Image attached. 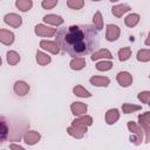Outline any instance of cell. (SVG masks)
<instances>
[{
	"label": "cell",
	"mask_w": 150,
	"mask_h": 150,
	"mask_svg": "<svg viewBox=\"0 0 150 150\" xmlns=\"http://www.w3.org/2000/svg\"><path fill=\"white\" fill-rule=\"evenodd\" d=\"M57 46L74 57H82L98 46V36L91 25H73L62 27L55 36Z\"/></svg>",
	"instance_id": "6da1fadb"
},
{
	"label": "cell",
	"mask_w": 150,
	"mask_h": 150,
	"mask_svg": "<svg viewBox=\"0 0 150 150\" xmlns=\"http://www.w3.org/2000/svg\"><path fill=\"white\" fill-rule=\"evenodd\" d=\"M8 134H9V128H8L7 121L0 116V144H2L7 139Z\"/></svg>",
	"instance_id": "7a4b0ae2"
},
{
	"label": "cell",
	"mask_w": 150,
	"mask_h": 150,
	"mask_svg": "<svg viewBox=\"0 0 150 150\" xmlns=\"http://www.w3.org/2000/svg\"><path fill=\"white\" fill-rule=\"evenodd\" d=\"M14 90H15V93L18 95L25 96L29 90V86L23 81H16L15 84H14Z\"/></svg>",
	"instance_id": "3957f363"
},
{
	"label": "cell",
	"mask_w": 150,
	"mask_h": 150,
	"mask_svg": "<svg viewBox=\"0 0 150 150\" xmlns=\"http://www.w3.org/2000/svg\"><path fill=\"white\" fill-rule=\"evenodd\" d=\"M118 34H120V29L117 26L115 25H108L107 27V39L109 41H114L118 38Z\"/></svg>",
	"instance_id": "277c9868"
},
{
	"label": "cell",
	"mask_w": 150,
	"mask_h": 150,
	"mask_svg": "<svg viewBox=\"0 0 150 150\" xmlns=\"http://www.w3.org/2000/svg\"><path fill=\"white\" fill-rule=\"evenodd\" d=\"M117 81H118V83H120L121 86H123V87H128V86L131 83L132 77H131V75H130L129 73H127V71H122V73H120V74L117 75Z\"/></svg>",
	"instance_id": "5b68a950"
},
{
	"label": "cell",
	"mask_w": 150,
	"mask_h": 150,
	"mask_svg": "<svg viewBox=\"0 0 150 150\" xmlns=\"http://www.w3.org/2000/svg\"><path fill=\"white\" fill-rule=\"evenodd\" d=\"M0 41L5 45H11L14 41V35L9 30L0 29Z\"/></svg>",
	"instance_id": "8992f818"
},
{
	"label": "cell",
	"mask_w": 150,
	"mask_h": 150,
	"mask_svg": "<svg viewBox=\"0 0 150 150\" xmlns=\"http://www.w3.org/2000/svg\"><path fill=\"white\" fill-rule=\"evenodd\" d=\"M5 22L13 27H19L21 25V18L16 14H7L5 16Z\"/></svg>",
	"instance_id": "52a82bcc"
},
{
	"label": "cell",
	"mask_w": 150,
	"mask_h": 150,
	"mask_svg": "<svg viewBox=\"0 0 150 150\" xmlns=\"http://www.w3.org/2000/svg\"><path fill=\"white\" fill-rule=\"evenodd\" d=\"M35 33L38 35H42V36H52L54 33H55V29L54 28H49V27H45L42 25H38L35 27Z\"/></svg>",
	"instance_id": "ba28073f"
},
{
	"label": "cell",
	"mask_w": 150,
	"mask_h": 150,
	"mask_svg": "<svg viewBox=\"0 0 150 150\" xmlns=\"http://www.w3.org/2000/svg\"><path fill=\"white\" fill-rule=\"evenodd\" d=\"M40 139V135L36 131H27L25 134V142L27 144H35Z\"/></svg>",
	"instance_id": "9c48e42d"
},
{
	"label": "cell",
	"mask_w": 150,
	"mask_h": 150,
	"mask_svg": "<svg viewBox=\"0 0 150 150\" xmlns=\"http://www.w3.org/2000/svg\"><path fill=\"white\" fill-rule=\"evenodd\" d=\"M90 82L94 84V86H97V87H107L109 84V79L108 77H103V76H94L90 79Z\"/></svg>",
	"instance_id": "30bf717a"
},
{
	"label": "cell",
	"mask_w": 150,
	"mask_h": 150,
	"mask_svg": "<svg viewBox=\"0 0 150 150\" xmlns=\"http://www.w3.org/2000/svg\"><path fill=\"white\" fill-rule=\"evenodd\" d=\"M70 109H71V111H73L74 115H81V114L86 112L87 105L84 103H81V102H75V103L71 104Z\"/></svg>",
	"instance_id": "8fae6325"
},
{
	"label": "cell",
	"mask_w": 150,
	"mask_h": 150,
	"mask_svg": "<svg viewBox=\"0 0 150 150\" xmlns=\"http://www.w3.org/2000/svg\"><path fill=\"white\" fill-rule=\"evenodd\" d=\"M40 46L43 48V49H47V50H50L52 53L56 54L59 53V48L56 46V42H50V41H41L40 42Z\"/></svg>",
	"instance_id": "7c38bea8"
},
{
	"label": "cell",
	"mask_w": 150,
	"mask_h": 150,
	"mask_svg": "<svg viewBox=\"0 0 150 150\" xmlns=\"http://www.w3.org/2000/svg\"><path fill=\"white\" fill-rule=\"evenodd\" d=\"M45 22H48V23H52V25H61L63 22V19L61 16H57V15H54V14H49V15H46L43 18Z\"/></svg>",
	"instance_id": "4fadbf2b"
},
{
	"label": "cell",
	"mask_w": 150,
	"mask_h": 150,
	"mask_svg": "<svg viewBox=\"0 0 150 150\" xmlns=\"http://www.w3.org/2000/svg\"><path fill=\"white\" fill-rule=\"evenodd\" d=\"M117 118H118V111L116 109H110L105 115V121L108 124L115 123L117 121Z\"/></svg>",
	"instance_id": "5bb4252c"
},
{
	"label": "cell",
	"mask_w": 150,
	"mask_h": 150,
	"mask_svg": "<svg viewBox=\"0 0 150 150\" xmlns=\"http://www.w3.org/2000/svg\"><path fill=\"white\" fill-rule=\"evenodd\" d=\"M32 6H33L32 0H16V7L22 12L30 9Z\"/></svg>",
	"instance_id": "9a60e30c"
},
{
	"label": "cell",
	"mask_w": 150,
	"mask_h": 150,
	"mask_svg": "<svg viewBox=\"0 0 150 150\" xmlns=\"http://www.w3.org/2000/svg\"><path fill=\"white\" fill-rule=\"evenodd\" d=\"M86 131H87L86 128H84V127H80V125H75V128H68V132H69L70 135H74V136L77 137V138L82 137V135H83Z\"/></svg>",
	"instance_id": "2e32d148"
},
{
	"label": "cell",
	"mask_w": 150,
	"mask_h": 150,
	"mask_svg": "<svg viewBox=\"0 0 150 150\" xmlns=\"http://www.w3.org/2000/svg\"><path fill=\"white\" fill-rule=\"evenodd\" d=\"M86 66V60L83 57H75L71 62H70V67L75 70H79V69H82L83 67Z\"/></svg>",
	"instance_id": "e0dca14e"
},
{
	"label": "cell",
	"mask_w": 150,
	"mask_h": 150,
	"mask_svg": "<svg viewBox=\"0 0 150 150\" xmlns=\"http://www.w3.org/2000/svg\"><path fill=\"white\" fill-rule=\"evenodd\" d=\"M7 61H8L9 64L14 66V64H16V63L20 61V56H19V54H18L16 52L11 50V52L7 53Z\"/></svg>",
	"instance_id": "ac0fdd59"
},
{
	"label": "cell",
	"mask_w": 150,
	"mask_h": 150,
	"mask_svg": "<svg viewBox=\"0 0 150 150\" xmlns=\"http://www.w3.org/2000/svg\"><path fill=\"white\" fill-rule=\"evenodd\" d=\"M127 11H129V6H127V5H118V6H115V7L111 8L112 14L116 15V16H121Z\"/></svg>",
	"instance_id": "d6986e66"
},
{
	"label": "cell",
	"mask_w": 150,
	"mask_h": 150,
	"mask_svg": "<svg viewBox=\"0 0 150 150\" xmlns=\"http://www.w3.org/2000/svg\"><path fill=\"white\" fill-rule=\"evenodd\" d=\"M36 61H38V63H40L41 66H45V64H47V63L50 62V57H49L48 55L41 53V52H38V53H36Z\"/></svg>",
	"instance_id": "ffe728a7"
},
{
	"label": "cell",
	"mask_w": 150,
	"mask_h": 150,
	"mask_svg": "<svg viewBox=\"0 0 150 150\" xmlns=\"http://www.w3.org/2000/svg\"><path fill=\"white\" fill-rule=\"evenodd\" d=\"M74 94L77 96H81V97H90L91 96V94L88 90H86L82 86H76L74 88Z\"/></svg>",
	"instance_id": "44dd1931"
},
{
	"label": "cell",
	"mask_w": 150,
	"mask_h": 150,
	"mask_svg": "<svg viewBox=\"0 0 150 150\" xmlns=\"http://www.w3.org/2000/svg\"><path fill=\"white\" fill-rule=\"evenodd\" d=\"M67 5L71 9H80L84 5V0H67Z\"/></svg>",
	"instance_id": "7402d4cb"
},
{
	"label": "cell",
	"mask_w": 150,
	"mask_h": 150,
	"mask_svg": "<svg viewBox=\"0 0 150 150\" xmlns=\"http://www.w3.org/2000/svg\"><path fill=\"white\" fill-rule=\"evenodd\" d=\"M100 57H108V59H110V57H111V54H110L107 49H101V50H98V52H96V53L93 54L91 60L95 61V60H97V59H100Z\"/></svg>",
	"instance_id": "603a6c76"
},
{
	"label": "cell",
	"mask_w": 150,
	"mask_h": 150,
	"mask_svg": "<svg viewBox=\"0 0 150 150\" xmlns=\"http://www.w3.org/2000/svg\"><path fill=\"white\" fill-rule=\"evenodd\" d=\"M90 124H91V117H89V116H84V117H81V118L74 121V125L84 127V125H90Z\"/></svg>",
	"instance_id": "cb8c5ba5"
},
{
	"label": "cell",
	"mask_w": 150,
	"mask_h": 150,
	"mask_svg": "<svg viewBox=\"0 0 150 150\" xmlns=\"http://www.w3.org/2000/svg\"><path fill=\"white\" fill-rule=\"evenodd\" d=\"M137 22H138V15L137 14H131V15H128L125 18V25L129 27H134Z\"/></svg>",
	"instance_id": "d4e9b609"
},
{
	"label": "cell",
	"mask_w": 150,
	"mask_h": 150,
	"mask_svg": "<svg viewBox=\"0 0 150 150\" xmlns=\"http://www.w3.org/2000/svg\"><path fill=\"white\" fill-rule=\"evenodd\" d=\"M93 20H94L95 28H97V29H102V27H103V19L101 18V13H100V12H97V13L94 15Z\"/></svg>",
	"instance_id": "484cf974"
},
{
	"label": "cell",
	"mask_w": 150,
	"mask_h": 150,
	"mask_svg": "<svg viewBox=\"0 0 150 150\" xmlns=\"http://www.w3.org/2000/svg\"><path fill=\"white\" fill-rule=\"evenodd\" d=\"M118 56H120V60L121 61H125L129 59L130 56V49L129 48H123L118 52Z\"/></svg>",
	"instance_id": "4316f807"
},
{
	"label": "cell",
	"mask_w": 150,
	"mask_h": 150,
	"mask_svg": "<svg viewBox=\"0 0 150 150\" xmlns=\"http://www.w3.org/2000/svg\"><path fill=\"white\" fill-rule=\"evenodd\" d=\"M111 66H112L111 62L102 61V62H98V63L96 64V69H98V70H108V69L111 68Z\"/></svg>",
	"instance_id": "83f0119b"
},
{
	"label": "cell",
	"mask_w": 150,
	"mask_h": 150,
	"mask_svg": "<svg viewBox=\"0 0 150 150\" xmlns=\"http://www.w3.org/2000/svg\"><path fill=\"white\" fill-rule=\"evenodd\" d=\"M56 4H57V0H43L42 1V7L46 8V9H49V8H53Z\"/></svg>",
	"instance_id": "f1b7e54d"
},
{
	"label": "cell",
	"mask_w": 150,
	"mask_h": 150,
	"mask_svg": "<svg viewBox=\"0 0 150 150\" xmlns=\"http://www.w3.org/2000/svg\"><path fill=\"white\" fill-rule=\"evenodd\" d=\"M138 108L139 107H137V105H129V104H124L123 105V110H124L125 114H128V112H130L132 110H137Z\"/></svg>",
	"instance_id": "f546056e"
},
{
	"label": "cell",
	"mask_w": 150,
	"mask_h": 150,
	"mask_svg": "<svg viewBox=\"0 0 150 150\" xmlns=\"http://www.w3.org/2000/svg\"><path fill=\"white\" fill-rule=\"evenodd\" d=\"M9 148H12V149H22V146H20V145H15V144H11Z\"/></svg>",
	"instance_id": "4dcf8cb0"
},
{
	"label": "cell",
	"mask_w": 150,
	"mask_h": 150,
	"mask_svg": "<svg viewBox=\"0 0 150 150\" xmlns=\"http://www.w3.org/2000/svg\"><path fill=\"white\" fill-rule=\"evenodd\" d=\"M0 66H1V57H0Z\"/></svg>",
	"instance_id": "1f68e13d"
},
{
	"label": "cell",
	"mask_w": 150,
	"mask_h": 150,
	"mask_svg": "<svg viewBox=\"0 0 150 150\" xmlns=\"http://www.w3.org/2000/svg\"><path fill=\"white\" fill-rule=\"evenodd\" d=\"M110 1H111V2H112V1H117V0H110Z\"/></svg>",
	"instance_id": "d6a6232c"
},
{
	"label": "cell",
	"mask_w": 150,
	"mask_h": 150,
	"mask_svg": "<svg viewBox=\"0 0 150 150\" xmlns=\"http://www.w3.org/2000/svg\"><path fill=\"white\" fill-rule=\"evenodd\" d=\"M93 1H100V0H93Z\"/></svg>",
	"instance_id": "836d02e7"
}]
</instances>
